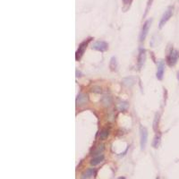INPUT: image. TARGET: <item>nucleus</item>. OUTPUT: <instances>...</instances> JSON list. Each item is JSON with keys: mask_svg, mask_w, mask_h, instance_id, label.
<instances>
[{"mask_svg": "<svg viewBox=\"0 0 179 179\" xmlns=\"http://www.w3.org/2000/svg\"><path fill=\"white\" fill-rule=\"evenodd\" d=\"M88 102V95L85 93H79L76 97V106H83Z\"/></svg>", "mask_w": 179, "mask_h": 179, "instance_id": "6e6552de", "label": "nucleus"}, {"mask_svg": "<svg viewBox=\"0 0 179 179\" xmlns=\"http://www.w3.org/2000/svg\"><path fill=\"white\" fill-rule=\"evenodd\" d=\"M107 49H109V44L103 41H99L92 44V49L99 52H105L106 50H107Z\"/></svg>", "mask_w": 179, "mask_h": 179, "instance_id": "423d86ee", "label": "nucleus"}, {"mask_svg": "<svg viewBox=\"0 0 179 179\" xmlns=\"http://www.w3.org/2000/svg\"><path fill=\"white\" fill-rule=\"evenodd\" d=\"M127 107H128V105L126 102H122V103L118 104V109L120 111H125L127 109Z\"/></svg>", "mask_w": 179, "mask_h": 179, "instance_id": "6ab92c4d", "label": "nucleus"}, {"mask_svg": "<svg viewBox=\"0 0 179 179\" xmlns=\"http://www.w3.org/2000/svg\"><path fill=\"white\" fill-rule=\"evenodd\" d=\"M105 150V148H104V145L103 144H101V145H99L94 151H93V152H92V156H99V155H100L102 152H103V151Z\"/></svg>", "mask_w": 179, "mask_h": 179, "instance_id": "2eb2a0df", "label": "nucleus"}, {"mask_svg": "<svg viewBox=\"0 0 179 179\" xmlns=\"http://www.w3.org/2000/svg\"><path fill=\"white\" fill-rule=\"evenodd\" d=\"M91 41V39H89V40H87V41H83L82 43H80V45H79V48H78V49H77V51H76V54H75V59L78 61V60H80L81 58H82V57L83 56V54H84V52H85V50H86V49H87V47H88V45H89V42Z\"/></svg>", "mask_w": 179, "mask_h": 179, "instance_id": "39448f33", "label": "nucleus"}, {"mask_svg": "<svg viewBox=\"0 0 179 179\" xmlns=\"http://www.w3.org/2000/svg\"><path fill=\"white\" fill-rule=\"evenodd\" d=\"M140 142H141V150H144L147 144V141H148V130L143 127L141 126L140 127Z\"/></svg>", "mask_w": 179, "mask_h": 179, "instance_id": "7ed1b4c3", "label": "nucleus"}, {"mask_svg": "<svg viewBox=\"0 0 179 179\" xmlns=\"http://www.w3.org/2000/svg\"><path fill=\"white\" fill-rule=\"evenodd\" d=\"M156 179H159V176H157V177H156Z\"/></svg>", "mask_w": 179, "mask_h": 179, "instance_id": "b1692460", "label": "nucleus"}, {"mask_svg": "<svg viewBox=\"0 0 179 179\" xmlns=\"http://www.w3.org/2000/svg\"><path fill=\"white\" fill-rule=\"evenodd\" d=\"M173 14H174V7H168L166 9V11L164 12L162 17L160 18V21H159V29L163 28V26H164V25L167 22V21L172 17Z\"/></svg>", "mask_w": 179, "mask_h": 179, "instance_id": "f257e3e1", "label": "nucleus"}, {"mask_svg": "<svg viewBox=\"0 0 179 179\" xmlns=\"http://www.w3.org/2000/svg\"><path fill=\"white\" fill-rule=\"evenodd\" d=\"M109 135V130L107 128H102L99 132V139L106 140Z\"/></svg>", "mask_w": 179, "mask_h": 179, "instance_id": "f8f14e48", "label": "nucleus"}, {"mask_svg": "<svg viewBox=\"0 0 179 179\" xmlns=\"http://www.w3.org/2000/svg\"><path fill=\"white\" fill-rule=\"evenodd\" d=\"M122 83L126 87H132L134 84V79L133 77H126L122 80Z\"/></svg>", "mask_w": 179, "mask_h": 179, "instance_id": "ddd939ff", "label": "nucleus"}, {"mask_svg": "<svg viewBox=\"0 0 179 179\" xmlns=\"http://www.w3.org/2000/svg\"><path fill=\"white\" fill-rule=\"evenodd\" d=\"M95 169L94 168H88L86 171H84L82 175V179H90L94 175Z\"/></svg>", "mask_w": 179, "mask_h": 179, "instance_id": "9b49d317", "label": "nucleus"}, {"mask_svg": "<svg viewBox=\"0 0 179 179\" xmlns=\"http://www.w3.org/2000/svg\"><path fill=\"white\" fill-rule=\"evenodd\" d=\"M179 58V52L176 49H171L167 56V63L169 66H174L176 64Z\"/></svg>", "mask_w": 179, "mask_h": 179, "instance_id": "f03ea898", "label": "nucleus"}, {"mask_svg": "<svg viewBox=\"0 0 179 179\" xmlns=\"http://www.w3.org/2000/svg\"><path fill=\"white\" fill-rule=\"evenodd\" d=\"M109 67L112 71H117V58L116 57H112L110 59V64H109Z\"/></svg>", "mask_w": 179, "mask_h": 179, "instance_id": "dca6fc26", "label": "nucleus"}, {"mask_svg": "<svg viewBox=\"0 0 179 179\" xmlns=\"http://www.w3.org/2000/svg\"><path fill=\"white\" fill-rule=\"evenodd\" d=\"M102 104L105 106V107H109L111 104H112V99L110 96H104L102 98V100H101Z\"/></svg>", "mask_w": 179, "mask_h": 179, "instance_id": "4468645a", "label": "nucleus"}, {"mask_svg": "<svg viewBox=\"0 0 179 179\" xmlns=\"http://www.w3.org/2000/svg\"><path fill=\"white\" fill-rule=\"evenodd\" d=\"M159 114H156L155 116V118H154V123H153V129L156 131L157 130V126L159 125Z\"/></svg>", "mask_w": 179, "mask_h": 179, "instance_id": "aec40b11", "label": "nucleus"}, {"mask_svg": "<svg viewBox=\"0 0 179 179\" xmlns=\"http://www.w3.org/2000/svg\"><path fill=\"white\" fill-rule=\"evenodd\" d=\"M145 59H146V51L145 49H141L140 52H139V55H138V67L139 69H141L143 65V64H144L145 62Z\"/></svg>", "mask_w": 179, "mask_h": 179, "instance_id": "1a4fd4ad", "label": "nucleus"}, {"mask_svg": "<svg viewBox=\"0 0 179 179\" xmlns=\"http://www.w3.org/2000/svg\"><path fill=\"white\" fill-rule=\"evenodd\" d=\"M117 179H125V176H120V177H118Z\"/></svg>", "mask_w": 179, "mask_h": 179, "instance_id": "4be33fe9", "label": "nucleus"}, {"mask_svg": "<svg viewBox=\"0 0 179 179\" xmlns=\"http://www.w3.org/2000/svg\"><path fill=\"white\" fill-rule=\"evenodd\" d=\"M159 141H160V134H157L154 138L153 142H152V146L154 148H158V146L159 144Z\"/></svg>", "mask_w": 179, "mask_h": 179, "instance_id": "a211bd4d", "label": "nucleus"}, {"mask_svg": "<svg viewBox=\"0 0 179 179\" xmlns=\"http://www.w3.org/2000/svg\"><path fill=\"white\" fill-rule=\"evenodd\" d=\"M164 72H165V63L163 60H159L157 64V73H156V77L158 80L163 79Z\"/></svg>", "mask_w": 179, "mask_h": 179, "instance_id": "0eeeda50", "label": "nucleus"}, {"mask_svg": "<svg viewBox=\"0 0 179 179\" xmlns=\"http://www.w3.org/2000/svg\"><path fill=\"white\" fill-rule=\"evenodd\" d=\"M132 2H133V0H123V3H124V5H123V10H124V12H125V11L128 10V8L130 7Z\"/></svg>", "mask_w": 179, "mask_h": 179, "instance_id": "f3484780", "label": "nucleus"}, {"mask_svg": "<svg viewBox=\"0 0 179 179\" xmlns=\"http://www.w3.org/2000/svg\"><path fill=\"white\" fill-rule=\"evenodd\" d=\"M151 22H152V19H149L143 23L142 28H141V31L140 34V41L141 42L145 41L147 35H148V32H149V30H150V27L151 25Z\"/></svg>", "mask_w": 179, "mask_h": 179, "instance_id": "20e7f679", "label": "nucleus"}, {"mask_svg": "<svg viewBox=\"0 0 179 179\" xmlns=\"http://www.w3.org/2000/svg\"><path fill=\"white\" fill-rule=\"evenodd\" d=\"M177 80L179 81V71L177 72Z\"/></svg>", "mask_w": 179, "mask_h": 179, "instance_id": "5701e85b", "label": "nucleus"}, {"mask_svg": "<svg viewBox=\"0 0 179 179\" xmlns=\"http://www.w3.org/2000/svg\"><path fill=\"white\" fill-rule=\"evenodd\" d=\"M152 1H153V0H149V1H148V3H147V7H146V9H145V14H144V16L147 14V13H148V11H149L150 7H151V3H152Z\"/></svg>", "mask_w": 179, "mask_h": 179, "instance_id": "412c9836", "label": "nucleus"}, {"mask_svg": "<svg viewBox=\"0 0 179 179\" xmlns=\"http://www.w3.org/2000/svg\"><path fill=\"white\" fill-rule=\"evenodd\" d=\"M104 159H105L104 155H103V154H100V155H99V156H95V157H93V158L91 159V162H90V163H91V166L95 167V166L100 164L102 161H104Z\"/></svg>", "mask_w": 179, "mask_h": 179, "instance_id": "9d476101", "label": "nucleus"}]
</instances>
